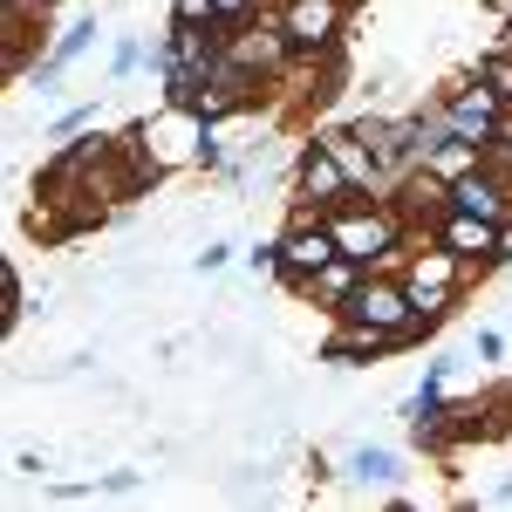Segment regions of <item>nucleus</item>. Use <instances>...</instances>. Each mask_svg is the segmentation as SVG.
I'll return each mask as SVG.
<instances>
[{
  "instance_id": "1",
  "label": "nucleus",
  "mask_w": 512,
  "mask_h": 512,
  "mask_svg": "<svg viewBox=\"0 0 512 512\" xmlns=\"http://www.w3.org/2000/svg\"><path fill=\"white\" fill-rule=\"evenodd\" d=\"M465 280H472V260H465V253H451L444 239H417V246H410V260H403V287H410L417 315L437 321V328H444V315L458 308Z\"/></svg>"
},
{
  "instance_id": "2",
  "label": "nucleus",
  "mask_w": 512,
  "mask_h": 512,
  "mask_svg": "<svg viewBox=\"0 0 512 512\" xmlns=\"http://www.w3.org/2000/svg\"><path fill=\"white\" fill-rule=\"evenodd\" d=\"M431 103H437V117H444V130L451 137H472V144H492L499 123H506V96L478 76V69L465 82H451V89H437Z\"/></svg>"
},
{
  "instance_id": "3",
  "label": "nucleus",
  "mask_w": 512,
  "mask_h": 512,
  "mask_svg": "<svg viewBox=\"0 0 512 512\" xmlns=\"http://www.w3.org/2000/svg\"><path fill=\"white\" fill-rule=\"evenodd\" d=\"M226 55H233L239 69H253V76L274 89V82L294 69V41H287V28H280V7L253 14L246 28H226Z\"/></svg>"
},
{
  "instance_id": "4",
  "label": "nucleus",
  "mask_w": 512,
  "mask_h": 512,
  "mask_svg": "<svg viewBox=\"0 0 512 512\" xmlns=\"http://www.w3.org/2000/svg\"><path fill=\"white\" fill-rule=\"evenodd\" d=\"M349 7H355V0H287V7H280V28H287V41H294V55L328 62V55L342 48Z\"/></svg>"
},
{
  "instance_id": "5",
  "label": "nucleus",
  "mask_w": 512,
  "mask_h": 512,
  "mask_svg": "<svg viewBox=\"0 0 512 512\" xmlns=\"http://www.w3.org/2000/svg\"><path fill=\"white\" fill-rule=\"evenodd\" d=\"M349 198H369V192H355V178L342 171V158H335L321 137H308L301 158H294V205L335 212V205H349Z\"/></svg>"
},
{
  "instance_id": "6",
  "label": "nucleus",
  "mask_w": 512,
  "mask_h": 512,
  "mask_svg": "<svg viewBox=\"0 0 512 512\" xmlns=\"http://www.w3.org/2000/svg\"><path fill=\"white\" fill-rule=\"evenodd\" d=\"M431 239H444L451 253H465L478 274L512 267V226H499V219H478V212H444V219L431 226Z\"/></svg>"
},
{
  "instance_id": "7",
  "label": "nucleus",
  "mask_w": 512,
  "mask_h": 512,
  "mask_svg": "<svg viewBox=\"0 0 512 512\" xmlns=\"http://www.w3.org/2000/svg\"><path fill=\"white\" fill-rule=\"evenodd\" d=\"M403 342H396L390 328H369V321L355 315H335V335L321 342V362H335V369H355V362H383V355H396Z\"/></svg>"
},
{
  "instance_id": "8",
  "label": "nucleus",
  "mask_w": 512,
  "mask_h": 512,
  "mask_svg": "<svg viewBox=\"0 0 512 512\" xmlns=\"http://www.w3.org/2000/svg\"><path fill=\"white\" fill-rule=\"evenodd\" d=\"M362 280H369V267L342 253V260H328L321 274L301 280V287H294V301H308V308H321V315H342V308L355 301V287H362Z\"/></svg>"
},
{
  "instance_id": "9",
  "label": "nucleus",
  "mask_w": 512,
  "mask_h": 512,
  "mask_svg": "<svg viewBox=\"0 0 512 512\" xmlns=\"http://www.w3.org/2000/svg\"><path fill=\"white\" fill-rule=\"evenodd\" d=\"M96 35H103V28H96V14H76V21L55 35V48L35 62V76H28V82H35V89H62V82H69V69H76L82 55L96 48Z\"/></svg>"
},
{
  "instance_id": "10",
  "label": "nucleus",
  "mask_w": 512,
  "mask_h": 512,
  "mask_svg": "<svg viewBox=\"0 0 512 512\" xmlns=\"http://www.w3.org/2000/svg\"><path fill=\"white\" fill-rule=\"evenodd\" d=\"M342 472H349L355 485H396V478H403V458H396L390 444H355L349 458H342Z\"/></svg>"
},
{
  "instance_id": "11",
  "label": "nucleus",
  "mask_w": 512,
  "mask_h": 512,
  "mask_svg": "<svg viewBox=\"0 0 512 512\" xmlns=\"http://www.w3.org/2000/svg\"><path fill=\"white\" fill-rule=\"evenodd\" d=\"M437 171V178H444V185H458V178H465V171H478V164H485V144H472V137H437L431 144V158H424Z\"/></svg>"
},
{
  "instance_id": "12",
  "label": "nucleus",
  "mask_w": 512,
  "mask_h": 512,
  "mask_svg": "<svg viewBox=\"0 0 512 512\" xmlns=\"http://www.w3.org/2000/svg\"><path fill=\"white\" fill-rule=\"evenodd\" d=\"M478 76L492 82V89L506 96V110H512V41H506V48H492V55H478Z\"/></svg>"
},
{
  "instance_id": "13",
  "label": "nucleus",
  "mask_w": 512,
  "mask_h": 512,
  "mask_svg": "<svg viewBox=\"0 0 512 512\" xmlns=\"http://www.w3.org/2000/svg\"><path fill=\"white\" fill-rule=\"evenodd\" d=\"M137 69H144V41H137V35H123L117 48H110V82H130Z\"/></svg>"
},
{
  "instance_id": "14",
  "label": "nucleus",
  "mask_w": 512,
  "mask_h": 512,
  "mask_svg": "<svg viewBox=\"0 0 512 512\" xmlns=\"http://www.w3.org/2000/svg\"><path fill=\"white\" fill-rule=\"evenodd\" d=\"M89 123H96V96H82L76 110H62V117L48 123V137H55V144H62V137H76V130H89Z\"/></svg>"
},
{
  "instance_id": "15",
  "label": "nucleus",
  "mask_w": 512,
  "mask_h": 512,
  "mask_svg": "<svg viewBox=\"0 0 512 512\" xmlns=\"http://www.w3.org/2000/svg\"><path fill=\"white\" fill-rule=\"evenodd\" d=\"M246 274H253V280H280V239L246 246Z\"/></svg>"
},
{
  "instance_id": "16",
  "label": "nucleus",
  "mask_w": 512,
  "mask_h": 512,
  "mask_svg": "<svg viewBox=\"0 0 512 512\" xmlns=\"http://www.w3.org/2000/svg\"><path fill=\"white\" fill-rule=\"evenodd\" d=\"M233 253H239V246H226V239H205V246L192 253V267H198V274H226V267H233Z\"/></svg>"
},
{
  "instance_id": "17",
  "label": "nucleus",
  "mask_w": 512,
  "mask_h": 512,
  "mask_svg": "<svg viewBox=\"0 0 512 512\" xmlns=\"http://www.w3.org/2000/svg\"><path fill=\"white\" fill-rule=\"evenodd\" d=\"M219 7V28H246L253 14H267V0H212Z\"/></svg>"
},
{
  "instance_id": "18",
  "label": "nucleus",
  "mask_w": 512,
  "mask_h": 512,
  "mask_svg": "<svg viewBox=\"0 0 512 512\" xmlns=\"http://www.w3.org/2000/svg\"><path fill=\"white\" fill-rule=\"evenodd\" d=\"M171 21H192V28H212V21H219V7H212V0H171Z\"/></svg>"
},
{
  "instance_id": "19",
  "label": "nucleus",
  "mask_w": 512,
  "mask_h": 512,
  "mask_svg": "<svg viewBox=\"0 0 512 512\" xmlns=\"http://www.w3.org/2000/svg\"><path fill=\"white\" fill-rule=\"evenodd\" d=\"M451 369H458V355H431V362H424V383H417V390L444 396V383H451Z\"/></svg>"
},
{
  "instance_id": "20",
  "label": "nucleus",
  "mask_w": 512,
  "mask_h": 512,
  "mask_svg": "<svg viewBox=\"0 0 512 512\" xmlns=\"http://www.w3.org/2000/svg\"><path fill=\"white\" fill-rule=\"evenodd\" d=\"M485 158H492V164H499V171L512 178V110H506V123H499V137L485 144Z\"/></svg>"
},
{
  "instance_id": "21",
  "label": "nucleus",
  "mask_w": 512,
  "mask_h": 512,
  "mask_svg": "<svg viewBox=\"0 0 512 512\" xmlns=\"http://www.w3.org/2000/svg\"><path fill=\"white\" fill-rule=\"evenodd\" d=\"M472 355H478V362H506V335H499V328H478Z\"/></svg>"
},
{
  "instance_id": "22",
  "label": "nucleus",
  "mask_w": 512,
  "mask_h": 512,
  "mask_svg": "<svg viewBox=\"0 0 512 512\" xmlns=\"http://www.w3.org/2000/svg\"><path fill=\"white\" fill-rule=\"evenodd\" d=\"M96 492H110V499H130V492H137V472H110L103 485H96Z\"/></svg>"
},
{
  "instance_id": "23",
  "label": "nucleus",
  "mask_w": 512,
  "mask_h": 512,
  "mask_svg": "<svg viewBox=\"0 0 512 512\" xmlns=\"http://www.w3.org/2000/svg\"><path fill=\"white\" fill-rule=\"evenodd\" d=\"M492 499H499V506H512V472L499 478V485H492Z\"/></svg>"
},
{
  "instance_id": "24",
  "label": "nucleus",
  "mask_w": 512,
  "mask_h": 512,
  "mask_svg": "<svg viewBox=\"0 0 512 512\" xmlns=\"http://www.w3.org/2000/svg\"><path fill=\"white\" fill-rule=\"evenodd\" d=\"M499 7H506V28H512V0H499Z\"/></svg>"
}]
</instances>
